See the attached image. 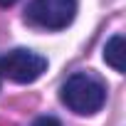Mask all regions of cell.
I'll list each match as a JSON object with an SVG mask.
<instances>
[{
    "mask_svg": "<svg viewBox=\"0 0 126 126\" xmlns=\"http://www.w3.org/2000/svg\"><path fill=\"white\" fill-rule=\"evenodd\" d=\"M17 0H0V8H10V5H15Z\"/></svg>",
    "mask_w": 126,
    "mask_h": 126,
    "instance_id": "cell-6",
    "label": "cell"
},
{
    "mask_svg": "<svg viewBox=\"0 0 126 126\" xmlns=\"http://www.w3.org/2000/svg\"><path fill=\"white\" fill-rule=\"evenodd\" d=\"M62 101H64L74 114H96L104 101H106V89L99 79H94L92 74L87 72H77L72 74L64 84H62V92H59Z\"/></svg>",
    "mask_w": 126,
    "mask_h": 126,
    "instance_id": "cell-1",
    "label": "cell"
},
{
    "mask_svg": "<svg viewBox=\"0 0 126 126\" xmlns=\"http://www.w3.org/2000/svg\"><path fill=\"white\" fill-rule=\"evenodd\" d=\"M77 13V0H32L25 10V20L45 30H64Z\"/></svg>",
    "mask_w": 126,
    "mask_h": 126,
    "instance_id": "cell-2",
    "label": "cell"
},
{
    "mask_svg": "<svg viewBox=\"0 0 126 126\" xmlns=\"http://www.w3.org/2000/svg\"><path fill=\"white\" fill-rule=\"evenodd\" d=\"M47 69V59L32 49H13L0 57V74L17 84H32Z\"/></svg>",
    "mask_w": 126,
    "mask_h": 126,
    "instance_id": "cell-3",
    "label": "cell"
},
{
    "mask_svg": "<svg viewBox=\"0 0 126 126\" xmlns=\"http://www.w3.org/2000/svg\"><path fill=\"white\" fill-rule=\"evenodd\" d=\"M104 59L106 64L114 67L116 72H124V35H114L106 47H104Z\"/></svg>",
    "mask_w": 126,
    "mask_h": 126,
    "instance_id": "cell-4",
    "label": "cell"
},
{
    "mask_svg": "<svg viewBox=\"0 0 126 126\" xmlns=\"http://www.w3.org/2000/svg\"><path fill=\"white\" fill-rule=\"evenodd\" d=\"M32 126H62V124H59L54 116H40V119H37Z\"/></svg>",
    "mask_w": 126,
    "mask_h": 126,
    "instance_id": "cell-5",
    "label": "cell"
}]
</instances>
